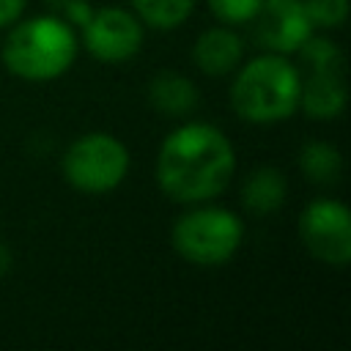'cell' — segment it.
<instances>
[{
	"label": "cell",
	"instance_id": "cell-1",
	"mask_svg": "<svg viewBox=\"0 0 351 351\" xmlns=\"http://www.w3.org/2000/svg\"><path fill=\"white\" fill-rule=\"evenodd\" d=\"M236 170V154L222 129L189 121L170 132L156 156L159 189L176 203H206L217 197Z\"/></svg>",
	"mask_w": 351,
	"mask_h": 351
},
{
	"label": "cell",
	"instance_id": "cell-2",
	"mask_svg": "<svg viewBox=\"0 0 351 351\" xmlns=\"http://www.w3.org/2000/svg\"><path fill=\"white\" fill-rule=\"evenodd\" d=\"M0 58L14 77L30 82L55 80L66 74L77 58L74 27L58 14L16 19L3 41Z\"/></svg>",
	"mask_w": 351,
	"mask_h": 351
},
{
	"label": "cell",
	"instance_id": "cell-3",
	"mask_svg": "<svg viewBox=\"0 0 351 351\" xmlns=\"http://www.w3.org/2000/svg\"><path fill=\"white\" fill-rule=\"evenodd\" d=\"M302 74L299 69L277 52H266L239 69L230 104L239 118L250 123H277L299 110Z\"/></svg>",
	"mask_w": 351,
	"mask_h": 351
},
{
	"label": "cell",
	"instance_id": "cell-4",
	"mask_svg": "<svg viewBox=\"0 0 351 351\" xmlns=\"http://www.w3.org/2000/svg\"><path fill=\"white\" fill-rule=\"evenodd\" d=\"M173 250L195 266L228 263L244 239L241 219L222 206H197L181 214L173 225Z\"/></svg>",
	"mask_w": 351,
	"mask_h": 351
},
{
	"label": "cell",
	"instance_id": "cell-5",
	"mask_svg": "<svg viewBox=\"0 0 351 351\" xmlns=\"http://www.w3.org/2000/svg\"><path fill=\"white\" fill-rule=\"evenodd\" d=\"M129 173L126 145L107 132H88L77 137L63 154L66 181L88 195L112 192Z\"/></svg>",
	"mask_w": 351,
	"mask_h": 351
},
{
	"label": "cell",
	"instance_id": "cell-6",
	"mask_svg": "<svg viewBox=\"0 0 351 351\" xmlns=\"http://www.w3.org/2000/svg\"><path fill=\"white\" fill-rule=\"evenodd\" d=\"M299 239L304 250L329 266L351 261V214L340 200L318 197L299 217Z\"/></svg>",
	"mask_w": 351,
	"mask_h": 351
},
{
	"label": "cell",
	"instance_id": "cell-7",
	"mask_svg": "<svg viewBox=\"0 0 351 351\" xmlns=\"http://www.w3.org/2000/svg\"><path fill=\"white\" fill-rule=\"evenodd\" d=\"M82 44L101 63H123L143 47V25L126 8H96L82 25Z\"/></svg>",
	"mask_w": 351,
	"mask_h": 351
},
{
	"label": "cell",
	"instance_id": "cell-8",
	"mask_svg": "<svg viewBox=\"0 0 351 351\" xmlns=\"http://www.w3.org/2000/svg\"><path fill=\"white\" fill-rule=\"evenodd\" d=\"M252 25L261 47L277 55L296 52L313 36V25L302 0H263L252 16Z\"/></svg>",
	"mask_w": 351,
	"mask_h": 351
},
{
	"label": "cell",
	"instance_id": "cell-9",
	"mask_svg": "<svg viewBox=\"0 0 351 351\" xmlns=\"http://www.w3.org/2000/svg\"><path fill=\"white\" fill-rule=\"evenodd\" d=\"M346 107V77L343 66H313L304 69L299 110H304L315 121L337 118Z\"/></svg>",
	"mask_w": 351,
	"mask_h": 351
},
{
	"label": "cell",
	"instance_id": "cell-10",
	"mask_svg": "<svg viewBox=\"0 0 351 351\" xmlns=\"http://www.w3.org/2000/svg\"><path fill=\"white\" fill-rule=\"evenodd\" d=\"M241 55H244L241 36L222 25L203 30L192 47V58H195L197 69L208 77H225V74L236 71L241 63Z\"/></svg>",
	"mask_w": 351,
	"mask_h": 351
},
{
	"label": "cell",
	"instance_id": "cell-11",
	"mask_svg": "<svg viewBox=\"0 0 351 351\" xmlns=\"http://www.w3.org/2000/svg\"><path fill=\"white\" fill-rule=\"evenodd\" d=\"M148 101L162 115L184 118L197 107L200 93L189 77L176 74V71H159L148 85Z\"/></svg>",
	"mask_w": 351,
	"mask_h": 351
},
{
	"label": "cell",
	"instance_id": "cell-12",
	"mask_svg": "<svg viewBox=\"0 0 351 351\" xmlns=\"http://www.w3.org/2000/svg\"><path fill=\"white\" fill-rule=\"evenodd\" d=\"M285 192H288V184L277 167H258L244 178L241 200L247 211L263 217V214H274L285 203Z\"/></svg>",
	"mask_w": 351,
	"mask_h": 351
},
{
	"label": "cell",
	"instance_id": "cell-13",
	"mask_svg": "<svg viewBox=\"0 0 351 351\" xmlns=\"http://www.w3.org/2000/svg\"><path fill=\"white\" fill-rule=\"evenodd\" d=\"M299 170L313 184H335L340 178V170H343L340 151L324 140L304 143L299 151Z\"/></svg>",
	"mask_w": 351,
	"mask_h": 351
},
{
	"label": "cell",
	"instance_id": "cell-14",
	"mask_svg": "<svg viewBox=\"0 0 351 351\" xmlns=\"http://www.w3.org/2000/svg\"><path fill=\"white\" fill-rule=\"evenodd\" d=\"M140 22L156 30H173L189 19L197 0H132Z\"/></svg>",
	"mask_w": 351,
	"mask_h": 351
},
{
	"label": "cell",
	"instance_id": "cell-15",
	"mask_svg": "<svg viewBox=\"0 0 351 351\" xmlns=\"http://www.w3.org/2000/svg\"><path fill=\"white\" fill-rule=\"evenodd\" d=\"M313 27H340L348 16V0H302Z\"/></svg>",
	"mask_w": 351,
	"mask_h": 351
},
{
	"label": "cell",
	"instance_id": "cell-16",
	"mask_svg": "<svg viewBox=\"0 0 351 351\" xmlns=\"http://www.w3.org/2000/svg\"><path fill=\"white\" fill-rule=\"evenodd\" d=\"M211 14L225 25H244L252 22L263 0H206Z\"/></svg>",
	"mask_w": 351,
	"mask_h": 351
},
{
	"label": "cell",
	"instance_id": "cell-17",
	"mask_svg": "<svg viewBox=\"0 0 351 351\" xmlns=\"http://www.w3.org/2000/svg\"><path fill=\"white\" fill-rule=\"evenodd\" d=\"M55 11H58V16H63L71 27L77 25V27H82L85 22H88V16H90V5H88V0H47Z\"/></svg>",
	"mask_w": 351,
	"mask_h": 351
},
{
	"label": "cell",
	"instance_id": "cell-18",
	"mask_svg": "<svg viewBox=\"0 0 351 351\" xmlns=\"http://www.w3.org/2000/svg\"><path fill=\"white\" fill-rule=\"evenodd\" d=\"M27 0H0V27H11L22 11H25Z\"/></svg>",
	"mask_w": 351,
	"mask_h": 351
},
{
	"label": "cell",
	"instance_id": "cell-19",
	"mask_svg": "<svg viewBox=\"0 0 351 351\" xmlns=\"http://www.w3.org/2000/svg\"><path fill=\"white\" fill-rule=\"evenodd\" d=\"M8 266H11V255H8V247L0 241V277L8 271Z\"/></svg>",
	"mask_w": 351,
	"mask_h": 351
}]
</instances>
